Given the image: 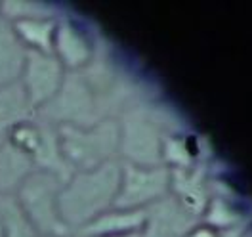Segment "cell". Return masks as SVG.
I'll return each mask as SVG.
<instances>
[{
	"label": "cell",
	"instance_id": "obj_8",
	"mask_svg": "<svg viewBox=\"0 0 252 237\" xmlns=\"http://www.w3.org/2000/svg\"><path fill=\"white\" fill-rule=\"evenodd\" d=\"M34 117L36 113L32 111L19 82L0 88V138H4L10 128Z\"/></svg>",
	"mask_w": 252,
	"mask_h": 237
},
{
	"label": "cell",
	"instance_id": "obj_10",
	"mask_svg": "<svg viewBox=\"0 0 252 237\" xmlns=\"http://www.w3.org/2000/svg\"><path fill=\"white\" fill-rule=\"evenodd\" d=\"M4 140L32 159L34 151L40 145V140H42V123L36 117L29 119V121H23L14 128H10L8 134L4 136Z\"/></svg>",
	"mask_w": 252,
	"mask_h": 237
},
{
	"label": "cell",
	"instance_id": "obj_6",
	"mask_svg": "<svg viewBox=\"0 0 252 237\" xmlns=\"http://www.w3.org/2000/svg\"><path fill=\"white\" fill-rule=\"evenodd\" d=\"M34 170L32 159L16 149L4 138L0 140V195H14L21 182Z\"/></svg>",
	"mask_w": 252,
	"mask_h": 237
},
{
	"label": "cell",
	"instance_id": "obj_13",
	"mask_svg": "<svg viewBox=\"0 0 252 237\" xmlns=\"http://www.w3.org/2000/svg\"><path fill=\"white\" fill-rule=\"evenodd\" d=\"M0 237H2V220H0Z\"/></svg>",
	"mask_w": 252,
	"mask_h": 237
},
{
	"label": "cell",
	"instance_id": "obj_9",
	"mask_svg": "<svg viewBox=\"0 0 252 237\" xmlns=\"http://www.w3.org/2000/svg\"><path fill=\"white\" fill-rule=\"evenodd\" d=\"M0 220L2 237H38L21 208L17 206L14 195H0Z\"/></svg>",
	"mask_w": 252,
	"mask_h": 237
},
{
	"label": "cell",
	"instance_id": "obj_11",
	"mask_svg": "<svg viewBox=\"0 0 252 237\" xmlns=\"http://www.w3.org/2000/svg\"><path fill=\"white\" fill-rule=\"evenodd\" d=\"M0 17L8 23H14L19 19H31V17H54V14H50L46 4L40 2L10 0V2H0Z\"/></svg>",
	"mask_w": 252,
	"mask_h": 237
},
{
	"label": "cell",
	"instance_id": "obj_2",
	"mask_svg": "<svg viewBox=\"0 0 252 237\" xmlns=\"http://www.w3.org/2000/svg\"><path fill=\"white\" fill-rule=\"evenodd\" d=\"M63 182L65 180L56 174L32 170L14 193L17 206L38 236L63 237L75 234L60 214L58 195Z\"/></svg>",
	"mask_w": 252,
	"mask_h": 237
},
{
	"label": "cell",
	"instance_id": "obj_3",
	"mask_svg": "<svg viewBox=\"0 0 252 237\" xmlns=\"http://www.w3.org/2000/svg\"><path fill=\"white\" fill-rule=\"evenodd\" d=\"M67 69L54 54L25 52V62L19 75V86L25 92L32 111H40L60 92Z\"/></svg>",
	"mask_w": 252,
	"mask_h": 237
},
{
	"label": "cell",
	"instance_id": "obj_14",
	"mask_svg": "<svg viewBox=\"0 0 252 237\" xmlns=\"http://www.w3.org/2000/svg\"><path fill=\"white\" fill-rule=\"evenodd\" d=\"M0 140H2V138H0Z\"/></svg>",
	"mask_w": 252,
	"mask_h": 237
},
{
	"label": "cell",
	"instance_id": "obj_4",
	"mask_svg": "<svg viewBox=\"0 0 252 237\" xmlns=\"http://www.w3.org/2000/svg\"><path fill=\"white\" fill-rule=\"evenodd\" d=\"M52 54L67 71H80L94 60L95 48L79 23L69 17H58Z\"/></svg>",
	"mask_w": 252,
	"mask_h": 237
},
{
	"label": "cell",
	"instance_id": "obj_7",
	"mask_svg": "<svg viewBox=\"0 0 252 237\" xmlns=\"http://www.w3.org/2000/svg\"><path fill=\"white\" fill-rule=\"evenodd\" d=\"M25 62V48L19 44L12 25L0 17V88L19 80Z\"/></svg>",
	"mask_w": 252,
	"mask_h": 237
},
{
	"label": "cell",
	"instance_id": "obj_1",
	"mask_svg": "<svg viewBox=\"0 0 252 237\" xmlns=\"http://www.w3.org/2000/svg\"><path fill=\"white\" fill-rule=\"evenodd\" d=\"M121 155L95 169L73 170L62 184L58 195L60 214L69 230L75 234L82 226L115 205L121 186Z\"/></svg>",
	"mask_w": 252,
	"mask_h": 237
},
{
	"label": "cell",
	"instance_id": "obj_12",
	"mask_svg": "<svg viewBox=\"0 0 252 237\" xmlns=\"http://www.w3.org/2000/svg\"><path fill=\"white\" fill-rule=\"evenodd\" d=\"M38 237H48V236H38ZM63 237H79L77 234H71V236H63Z\"/></svg>",
	"mask_w": 252,
	"mask_h": 237
},
{
	"label": "cell",
	"instance_id": "obj_5",
	"mask_svg": "<svg viewBox=\"0 0 252 237\" xmlns=\"http://www.w3.org/2000/svg\"><path fill=\"white\" fill-rule=\"evenodd\" d=\"M10 25H12V31L19 40V44L25 48V52L52 54L54 34H56V25H58L56 16L19 19Z\"/></svg>",
	"mask_w": 252,
	"mask_h": 237
}]
</instances>
